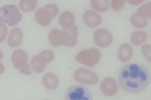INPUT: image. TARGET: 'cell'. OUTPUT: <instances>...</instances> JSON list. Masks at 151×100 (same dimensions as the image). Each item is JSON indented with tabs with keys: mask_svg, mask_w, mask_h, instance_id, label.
Segmentation results:
<instances>
[{
	"mask_svg": "<svg viewBox=\"0 0 151 100\" xmlns=\"http://www.w3.org/2000/svg\"><path fill=\"white\" fill-rule=\"evenodd\" d=\"M118 79L123 90L129 93H139L147 87L151 76L148 69L144 65L128 64L121 68Z\"/></svg>",
	"mask_w": 151,
	"mask_h": 100,
	"instance_id": "1",
	"label": "cell"
},
{
	"mask_svg": "<svg viewBox=\"0 0 151 100\" xmlns=\"http://www.w3.org/2000/svg\"><path fill=\"white\" fill-rule=\"evenodd\" d=\"M22 14L18 10L17 6L7 4L0 8V20L1 22L7 24V25L14 26L20 22Z\"/></svg>",
	"mask_w": 151,
	"mask_h": 100,
	"instance_id": "2",
	"label": "cell"
},
{
	"mask_svg": "<svg viewBox=\"0 0 151 100\" xmlns=\"http://www.w3.org/2000/svg\"><path fill=\"white\" fill-rule=\"evenodd\" d=\"M59 12V9L55 4H49L38 9L35 14L36 22L41 26L49 25L52 18L55 17Z\"/></svg>",
	"mask_w": 151,
	"mask_h": 100,
	"instance_id": "3",
	"label": "cell"
},
{
	"mask_svg": "<svg viewBox=\"0 0 151 100\" xmlns=\"http://www.w3.org/2000/svg\"><path fill=\"white\" fill-rule=\"evenodd\" d=\"M101 60V52L96 48L82 50L76 56V60L81 65L92 67L96 66Z\"/></svg>",
	"mask_w": 151,
	"mask_h": 100,
	"instance_id": "4",
	"label": "cell"
},
{
	"mask_svg": "<svg viewBox=\"0 0 151 100\" xmlns=\"http://www.w3.org/2000/svg\"><path fill=\"white\" fill-rule=\"evenodd\" d=\"M65 100H93L90 90L82 85L70 87L65 95Z\"/></svg>",
	"mask_w": 151,
	"mask_h": 100,
	"instance_id": "5",
	"label": "cell"
},
{
	"mask_svg": "<svg viewBox=\"0 0 151 100\" xmlns=\"http://www.w3.org/2000/svg\"><path fill=\"white\" fill-rule=\"evenodd\" d=\"M76 82L88 85L96 84L99 82V77L91 70L86 68H78L73 73Z\"/></svg>",
	"mask_w": 151,
	"mask_h": 100,
	"instance_id": "6",
	"label": "cell"
},
{
	"mask_svg": "<svg viewBox=\"0 0 151 100\" xmlns=\"http://www.w3.org/2000/svg\"><path fill=\"white\" fill-rule=\"evenodd\" d=\"M93 42L100 47H109L113 42V35L108 29L100 28L96 29L93 35Z\"/></svg>",
	"mask_w": 151,
	"mask_h": 100,
	"instance_id": "7",
	"label": "cell"
},
{
	"mask_svg": "<svg viewBox=\"0 0 151 100\" xmlns=\"http://www.w3.org/2000/svg\"><path fill=\"white\" fill-rule=\"evenodd\" d=\"M11 60L14 65V67L19 71L25 68V67L29 66L27 63L28 60V55L27 52L23 50H14L12 52V56H11Z\"/></svg>",
	"mask_w": 151,
	"mask_h": 100,
	"instance_id": "8",
	"label": "cell"
},
{
	"mask_svg": "<svg viewBox=\"0 0 151 100\" xmlns=\"http://www.w3.org/2000/svg\"><path fill=\"white\" fill-rule=\"evenodd\" d=\"M62 45L65 47H72L77 44L78 29L76 26H73L68 30H62Z\"/></svg>",
	"mask_w": 151,
	"mask_h": 100,
	"instance_id": "9",
	"label": "cell"
},
{
	"mask_svg": "<svg viewBox=\"0 0 151 100\" xmlns=\"http://www.w3.org/2000/svg\"><path fill=\"white\" fill-rule=\"evenodd\" d=\"M100 89L105 96H112L118 91V85L114 79L106 77L100 83Z\"/></svg>",
	"mask_w": 151,
	"mask_h": 100,
	"instance_id": "10",
	"label": "cell"
},
{
	"mask_svg": "<svg viewBox=\"0 0 151 100\" xmlns=\"http://www.w3.org/2000/svg\"><path fill=\"white\" fill-rule=\"evenodd\" d=\"M102 17L99 13L93 10H87L83 14V23L89 27H96L102 22Z\"/></svg>",
	"mask_w": 151,
	"mask_h": 100,
	"instance_id": "11",
	"label": "cell"
},
{
	"mask_svg": "<svg viewBox=\"0 0 151 100\" xmlns=\"http://www.w3.org/2000/svg\"><path fill=\"white\" fill-rule=\"evenodd\" d=\"M22 38H23V33L21 29L18 27L13 28L8 37V45L10 47H17L21 44Z\"/></svg>",
	"mask_w": 151,
	"mask_h": 100,
	"instance_id": "12",
	"label": "cell"
},
{
	"mask_svg": "<svg viewBox=\"0 0 151 100\" xmlns=\"http://www.w3.org/2000/svg\"><path fill=\"white\" fill-rule=\"evenodd\" d=\"M59 24L64 30L71 29L75 24V17L73 13L68 11L62 13L59 17Z\"/></svg>",
	"mask_w": 151,
	"mask_h": 100,
	"instance_id": "13",
	"label": "cell"
},
{
	"mask_svg": "<svg viewBox=\"0 0 151 100\" xmlns=\"http://www.w3.org/2000/svg\"><path fill=\"white\" fill-rule=\"evenodd\" d=\"M133 56V49L129 44H123L119 47L117 51L118 60L122 62H127L132 59Z\"/></svg>",
	"mask_w": 151,
	"mask_h": 100,
	"instance_id": "14",
	"label": "cell"
},
{
	"mask_svg": "<svg viewBox=\"0 0 151 100\" xmlns=\"http://www.w3.org/2000/svg\"><path fill=\"white\" fill-rule=\"evenodd\" d=\"M43 86L49 90L55 89L58 87L59 84V79L53 73H46L42 79Z\"/></svg>",
	"mask_w": 151,
	"mask_h": 100,
	"instance_id": "15",
	"label": "cell"
},
{
	"mask_svg": "<svg viewBox=\"0 0 151 100\" xmlns=\"http://www.w3.org/2000/svg\"><path fill=\"white\" fill-rule=\"evenodd\" d=\"M46 65L47 64L40 58L39 55L34 56L30 60V67L35 73L42 72L46 68Z\"/></svg>",
	"mask_w": 151,
	"mask_h": 100,
	"instance_id": "16",
	"label": "cell"
},
{
	"mask_svg": "<svg viewBox=\"0 0 151 100\" xmlns=\"http://www.w3.org/2000/svg\"><path fill=\"white\" fill-rule=\"evenodd\" d=\"M48 42L52 47H58L62 45V33L59 29H53L49 32Z\"/></svg>",
	"mask_w": 151,
	"mask_h": 100,
	"instance_id": "17",
	"label": "cell"
},
{
	"mask_svg": "<svg viewBox=\"0 0 151 100\" xmlns=\"http://www.w3.org/2000/svg\"><path fill=\"white\" fill-rule=\"evenodd\" d=\"M147 39V34L144 31H135L132 34L130 40L133 45L139 46L144 44Z\"/></svg>",
	"mask_w": 151,
	"mask_h": 100,
	"instance_id": "18",
	"label": "cell"
},
{
	"mask_svg": "<svg viewBox=\"0 0 151 100\" xmlns=\"http://www.w3.org/2000/svg\"><path fill=\"white\" fill-rule=\"evenodd\" d=\"M130 23L134 27L142 29L147 26L148 22L146 18L141 17L137 13H134L130 17Z\"/></svg>",
	"mask_w": 151,
	"mask_h": 100,
	"instance_id": "19",
	"label": "cell"
},
{
	"mask_svg": "<svg viewBox=\"0 0 151 100\" xmlns=\"http://www.w3.org/2000/svg\"><path fill=\"white\" fill-rule=\"evenodd\" d=\"M109 1L107 0H92L91 1V6L99 12H105L109 9Z\"/></svg>",
	"mask_w": 151,
	"mask_h": 100,
	"instance_id": "20",
	"label": "cell"
},
{
	"mask_svg": "<svg viewBox=\"0 0 151 100\" xmlns=\"http://www.w3.org/2000/svg\"><path fill=\"white\" fill-rule=\"evenodd\" d=\"M37 5L36 0H21L19 1V9L23 12H30L35 9Z\"/></svg>",
	"mask_w": 151,
	"mask_h": 100,
	"instance_id": "21",
	"label": "cell"
},
{
	"mask_svg": "<svg viewBox=\"0 0 151 100\" xmlns=\"http://www.w3.org/2000/svg\"><path fill=\"white\" fill-rule=\"evenodd\" d=\"M137 13L141 17L151 19V1H148L139 6Z\"/></svg>",
	"mask_w": 151,
	"mask_h": 100,
	"instance_id": "22",
	"label": "cell"
},
{
	"mask_svg": "<svg viewBox=\"0 0 151 100\" xmlns=\"http://www.w3.org/2000/svg\"><path fill=\"white\" fill-rule=\"evenodd\" d=\"M38 55L46 64L50 63L55 58V54L52 51L50 50H42L39 53Z\"/></svg>",
	"mask_w": 151,
	"mask_h": 100,
	"instance_id": "23",
	"label": "cell"
},
{
	"mask_svg": "<svg viewBox=\"0 0 151 100\" xmlns=\"http://www.w3.org/2000/svg\"><path fill=\"white\" fill-rule=\"evenodd\" d=\"M142 55L146 60L151 63V45L149 44H145L141 48Z\"/></svg>",
	"mask_w": 151,
	"mask_h": 100,
	"instance_id": "24",
	"label": "cell"
},
{
	"mask_svg": "<svg viewBox=\"0 0 151 100\" xmlns=\"http://www.w3.org/2000/svg\"><path fill=\"white\" fill-rule=\"evenodd\" d=\"M125 2L124 0H112L111 1V6L114 11H119L123 9Z\"/></svg>",
	"mask_w": 151,
	"mask_h": 100,
	"instance_id": "25",
	"label": "cell"
},
{
	"mask_svg": "<svg viewBox=\"0 0 151 100\" xmlns=\"http://www.w3.org/2000/svg\"><path fill=\"white\" fill-rule=\"evenodd\" d=\"M0 42H4V39H6V35H7V32L8 29L5 24H4L3 22H0Z\"/></svg>",
	"mask_w": 151,
	"mask_h": 100,
	"instance_id": "26",
	"label": "cell"
},
{
	"mask_svg": "<svg viewBox=\"0 0 151 100\" xmlns=\"http://www.w3.org/2000/svg\"><path fill=\"white\" fill-rule=\"evenodd\" d=\"M143 0H137V1H131V0H129L128 1V3L129 4H132V5H138V4H141V3L143 2Z\"/></svg>",
	"mask_w": 151,
	"mask_h": 100,
	"instance_id": "27",
	"label": "cell"
},
{
	"mask_svg": "<svg viewBox=\"0 0 151 100\" xmlns=\"http://www.w3.org/2000/svg\"><path fill=\"white\" fill-rule=\"evenodd\" d=\"M4 65L1 63V65H0V72H1V74H2L3 72H4Z\"/></svg>",
	"mask_w": 151,
	"mask_h": 100,
	"instance_id": "28",
	"label": "cell"
},
{
	"mask_svg": "<svg viewBox=\"0 0 151 100\" xmlns=\"http://www.w3.org/2000/svg\"><path fill=\"white\" fill-rule=\"evenodd\" d=\"M0 53H1V59H2V57H3V52H0Z\"/></svg>",
	"mask_w": 151,
	"mask_h": 100,
	"instance_id": "29",
	"label": "cell"
},
{
	"mask_svg": "<svg viewBox=\"0 0 151 100\" xmlns=\"http://www.w3.org/2000/svg\"><path fill=\"white\" fill-rule=\"evenodd\" d=\"M45 100H50V99H45Z\"/></svg>",
	"mask_w": 151,
	"mask_h": 100,
	"instance_id": "30",
	"label": "cell"
}]
</instances>
